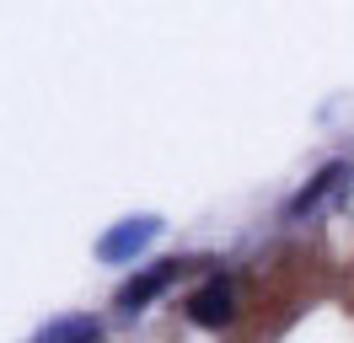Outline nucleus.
I'll return each mask as SVG.
<instances>
[{
    "label": "nucleus",
    "instance_id": "obj_1",
    "mask_svg": "<svg viewBox=\"0 0 354 343\" xmlns=\"http://www.w3.org/2000/svg\"><path fill=\"white\" fill-rule=\"evenodd\" d=\"M156 236H161V220H156V214H129V220H118V225H108V231L97 236V257L113 263V268H118V263H134Z\"/></svg>",
    "mask_w": 354,
    "mask_h": 343
},
{
    "label": "nucleus",
    "instance_id": "obj_5",
    "mask_svg": "<svg viewBox=\"0 0 354 343\" xmlns=\"http://www.w3.org/2000/svg\"><path fill=\"white\" fill-rule=\"evenodd\" d=\"M338 183H344V167H338V161H333V167H322V172H317V177L306 183V188L290 198V220H306V214L317 210V204H322V198H328Z\"/></svg>",
    "mask_w": 354,
    "mask_h": 343
},
{
    "label": "nucleus",
    "instance_id": "obj_2",
    "mask_svg": "<svg viewBox=\"0 0 354 343\" xmlns=\"http://www.w3.org/2000/svg\"><path fill=\"white\" fill-rule=\"evenodd\" d=\"M188 263H177V257H167V263H156V268H145V274H134L124 290H118V311L124 317H134V311H145L167 284H177V274H183Z\"/></svg>",
    "mask_w": 354,
    "mask_h": 343
},
{
    "label": "nucleus",
    "instance_id": "obj_3",
    "mask_svg": "<svg viewBox=\"0 0 354 343\" xmlns=\"http://www.w3.org/2000/svg\"><path fill=\"white\" fill-rule=\"evenodd\" d=\"M231 317H236V290H231V279H209V284H199V290L188 295V322H199V327H225Z\"/></svg>",
    "mask_w": 354,
    "mask_h": 343
},
{
    "label": "nucleus",
    "instance_id": "obj_4",
    "mask_svg": "<svg viewBox=\"0 0 354 343\" xmlns=\"http://www.w3.org/2000/svg\"><path fill=\"white\" fill-rule=\"evenodd\" d=\"M97 338H102V327H97V317H86V311H75V317H54L48 327L32 333V343H97Z\"/></svg>",
    "mask_w": 354,
    "mask_h": 343
}]
</instances>
